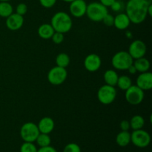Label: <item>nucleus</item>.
<instances>
[{"instance_id":"nucleus-1","label":"nucleus","mask_w":152,"mask_h":152,"mask_svg":"<svg viewBox=\"0 0 152 152\" xmlns=\"http://www.w3.org/2000/svg\"><path fill=\"white\" fill-rule=\"evenodd\" d=\"M151 0H129L126 4V13L131 23L140 24L148 16V7Z\"/></svg>"},{"instance_id":"nucleus-2","label":"nucleus","mask_w":152,"mask_h":152,"mask_svg":"<svg viewBox=\"0 0 152 152\" xmlns=\"http://www.w3.org/2000/svg\"><path fill=\"white\" fill-rule=\"evenodd\" d=\"M50 25L56 32L65 34L71 29L73 22L69 14L65 12L59 11L52 16Z\"/></svg>"},{"instance_id":"nucleus-3","label":"nucleus","mask_w":152,"mask_h":152,"mask_svg":"<svg viewBox=\"0 0 152 152\" xmlns=\"http://www.w3.org/2000/svg\"><path fill=\"white\" fill-rule=\"evenodd\" d=\"M108 13V8L100 2L94 1L87 4L86 14L94 22H101Z\"/></svg>"},{"instance_id":"nucleus-4","label":"nucleus","mask_w":152,"mask_h":152,"mask_svg":"<svg viewBox=\"0 0 152 152\" xmlns=\"http://www.w3.org/2000/svg\"><path fill=\"white\" fill-rule=\"evenodd\" d=\"M134 59L128 51L121 50L113 56L111 59V64L115 69L120 71H125L133 64Z\"/></svg>"},{"instance_id":"nucleus-5","label":"nucleus","mask_w":152,"mask_h":152,"mask_svg":"<svg viewBox=\"0 0 152 152\" xmlns=\"http://www.w3.org/2000/svg\"><path fill=\"white\" fill-rule=\"evenodd\" d=\"M39 133L37 125L31 122L22 125L20 129V136L24 142H35Z\"/></svg>"},{"instance_id":"nucleus-6","label":"nucleus","mask_w":152,"mask_h":152,"mask_svg":"<svg viewBox=\"0 0 152 152\" xmlns=\"http://www.w3.org/2000/svg\"><path fill=\"white\" fill-rule=\"evenodd\" d=\"M117 97V90L114 86L104 85L101 86L97 92L98 100L103 105L111 104Z\"/></svg>"},{"instance_id":"nucleus-7","label":"nucleus","mask_w":152,"mask_h":152,"mask_svg":"<svg viewBox=\"0 0 152 152\" xmlns=\"http://www.w3.org/2000/svg\"><path fill=\"white\" fill-rule=\"evenodd\" d=\"M68 77V72L65 68L59 66H55L52 68L48 74V80L53 86L62 85L66 80Z\"/></svg>"},{"instance_id":"nucleus-8","label":"nucleus","mask_w":152,"mask_h":152,"mask_svg":"<svg viewBox=\"0 0 152 152\" xmlns=\"http://www.w3.org/2000/svg\"><path fill=\"white\" fill-rule=\"evenodd\" d=\"M131 142L138 148H145L151 142V136L145 130H135L131 134Z\"/></svg>"},{"instance_id":"nucleus-9","label":"nucleus","mask_w":152,"mask_h":152,"mask_svg":"<svg viewBox=\"0 0 152 152\" xmlns=\"http://www.w3.org/2000/svg\"><path fill=\"white\" fill-rule=\"evenodd\" d=\"M144 91L137 86H132L126 91V101L132 105H137L140 104L144 99Z\"/></svg>"},{"instance_id":"nucleus-10","label":"nucleus","mask_w":152,"mask_h":152,"mask_svg":"<svg viewBox=\"0 0 152 152\" xmlns=\"http://www.w3.org/2000/svg\"><path fill=\"white\" fill-rule=\"evenodd\" d=\"M147 51L146 45L142 40L136 39L134 40L130 44L129 48V53L133 59H139L143 57Z\"/></svg>"},{"instance_id":"nucleus-11","label":"nucleus","mask_w":152,"mask_h":152,"mask_svg":"<svg viewBox=\"0 0 152 152\" xmlns=\"http://www.w3.org/2000/svg\"><path fill=\"white\" fill-rule=\"evenodd\" d=\"M86 9H87V4L85 0H74L70 2V13L74 17H83L86 15Z\"/></svg>"},{"instance_id":"nucleus-12","label":"nucleus","mask_w":152,"mask_h":152,"mask_svg":"<svg viewBox=\"0 0 152 152\" xmlns=\"http://www.w3.org/2000/svg\"><path fill=\"white\" fill-rule=\"evenodd\" d=\"M102 60L99 55L96 53H91L88 55L84 60V66L89 72H95L100 68Z\"/></svg>"},{"instance_id":"nucleus-13","label":"nucleus","mask_w":152,"mask_h":152,"mask_svg":"<svg viewBox=\"0 0 152 152\" xmlns=\"http://www.w3.org/2000/svg\"><path fill=\"white\" fill-rule=\"evenodd\" d=\"M24 24L23 16L18 13H12L11 15L6 18V26L10 31H18Z\"/></svg>"},{"instance_id":"nucleus-14","label":"nucleus","mask_w":152,"mask_h":152,"mask_svg":"<svg viewBox=\"0 0 152 152\" xmlns=\"http://www.w3.org/2000/svg\"><path fill=\"white\" fill-rule=\"evenodd\" d=\"M137 86L142 91H149L152 88V74L149 71L140 73L137 78Z\"/></svg>"},{"instance_id":"nucleus-15","label":"nucleus","mask_w":152,"mask_h":152,"mask_svg":"<svg viewBox=\"0 0 152 152\" xmlns=\"http://www.w3.org/2000/svg\"><path fill=\"white\" fill-rule=\"evenodd\" d=\"M37 126L40 133L49 134L54 129L55 123L53 119L49 117H45L39 120Z\"/></svg>"},{"instance_id":"nucleus-16","label":"nucleus","mask_w":152,"mask_h":152,"mask_svg":"<svg viewBox=\"0 0 152 152\" xmlns=\"http://www.w3.org/2000/svg\"><path fill=\"white\" fill-rule=\"evenodd\" d=\"M131 21L126 13L117 14L114 17V25L118 30H126L129 27Z\"/></svg>"},{"instance_id":"nucleus-17","label":"nucleus","mask_w":152,"mask_h":152,"mask_svg":"<svg viewBox=\"0 0 152 152\" xmlns=\"http://www.w3.org/2000/svg\"><path fill=\"white\" fill-rule=\"evenodd\" d=\"M55 31L50 24H42L38 28V35L44 39H51L52 36L54 34Z\"/></svg>"},{"instance_id":"nucleus-18","label":"nucleus","mask_w":152,"mask_h":152,"mask_svg":"<svg viewBox=\"0 0 152 152\" xmlns=\"http://www.w3.org/2000/svg\"><path fill=\"white\" fill-rule=\"evenodd\" d=\"M133 65L136 68L137 71L140 73H144L148 71L150 69V62L146 58L141 57L134 60Z\"/></svg>"},{"instance_id":"nucleus-19","label":"nucleus","mask_w":152,"mask_h":152,"mask_svg":"<svg viewBox=\"0 0 152 152\" xmlns=\"http://www.w3.org/2000/svg\"><path fill=\"white\" fill-rule=\"evenodd\" d=\"M117 144L120 147H126L131 142V134L129 131H121L116 137Z\"/></svg>"},{"instance_id":"nucleus-20","label":"nucleus","mask_w":152,"mask_h":152,"mask_svg":"<svg viewBox=\"0 0 152 152\" xmlns=\"http://www.w3.org/2000/svg\"><path fill=\"white\" fill-rule=\"evenodd\" d=\"M118 77V74L114 70H107L104 74V80L106 85L108 86L115 87V86H117Z\"/></svg>"},{"instance_id":"nucleus-21","label":"nucleus","mask_w":152,"mask_h":152,"mask_svg":"<svg viewBox=\"0 0 152 152\" xmlns=\"http://www.w3.org/2000/svg\"><path fill=\"white\" fill-rule=\"evenodd\" d=\"M130 123V129H133L134 131L142 129L145 124V120L143 117L140 115H135L132 117L131 120L129 121Z\"/></svg>"},{"instance_id":"nucleus-22","label":"nucleus","mask_w":152,"mask_h":152,"mask_svg":"<svg viewBox=\"0 0 152 152\" xmlns=\"http://www.w3.org/2000/svg\"><path fill=\"white\" fill-rule=\"evenodd\" d=\"M13 6L8 1H0V16L2 18L8 17L13 13Z\"/></svg>"},{"instance_id":"nucleus-23","label":"nucleus","mask_w":152,"mask_h":152,"mask_svg":"<svg viewBox=\"0 0 152 152\" xmlns=\"http://www.w3.org/2000/svg\"><path fill=\"white\" fill-rule=\"evenodd\" d=\"M117 86H118L119 88L126 91L129 88H130L132 86V81L130 77H128V76H120L118 77Z\"/></svg>"},{"instance_id":"nucleus-24","label":"nucleus","mask_w":152,"mask_h":152,"mask_svg":"<svg viewBox=\"0 0 152 152\" xmlns=\"http://www.w3.org/2000/svg\"><path fill=\"white\" fill-rule=\"evenodd\" d=\"M56 64L57 66L66 68L70 64V57L67 53H60L56 57Z\"/></svg>"},{"instance_id":"nucleus-25","label":"nucleus","mask_w":152,"mask_h":152,"mask_svg":"<svg viewBox=\"0 0 152 152\" xmlns=\"http://www.w3.org/2000/svg\"><path fill=\"white\" fill-rule=\"evenodd\" d=\"M35 142H37V145L41 148V147H45L50 145L51 139H50V136L48 134L39 133Z\"/></svg>"},{"instance_id":"nucleus-26","label":"nucleus","mask_w":152,"mask_h":152,"mask_svg":"<svg viewBox=\"0 0 152 152\" xmlns=\"http://www.w3.org/2000/svg\"><path fill=\"white\" fill-rule=\"evenodd\" d=\"M37 151L38 149L34 142H24L20 147V152H37Z\"/></svg>"},{"instance_id":"nucleus-27","label":"nucleus","mask_w":152,"mask_h":152,"mask_svg":"<svg viewBox=\"0 0 152 152\" xmlns=\"http://www.w3.org/2000/svg\"><path fill=\"white\" fill-rule=\"evenodd\" d=\"M63 152H81V148L80 145L77 143L71 142L68 143L65 146L63 149Z\"/></svg>"},{"instance_id":"nucleus-28","label":"nucleus","mask_w":152,"mask_h":152,"mask_svg":"<svg viewBox=\"0 0 152 152\" xmlns=\"http://www.w3.org/2000/svg\"><path fill=\"white\" fill-rule=\"evenodd\" d=\"M51 39L55 44H61L64 40V34H62V33L59 32H56V31H55L54 34L52 36Z\"/></svg>"},{"instance_id":"nucleus-29","label":"nucleus","mask_w":152,"mask_h":152,"mask_svg":"<svg viewBox=\"0 0 152 152\" xmlns=\"http://www.w3.org/2000/svg\"><path fill=\"white\" fill-rule=\"evenodd\" d=\"M16 13L21 15V16H24L28 12V6L25 4V3H19L16 7Z\"/></svg>"},{"instance_id":"nucleus-30","label":"nucleus","mask_w":152,"mask_h":152,"mask_svg":"<svg viewBox=\"0 0 152 152\" xmlns=\"http://www.w3.org/2000/svg\"><path fill=\"white\" fill-rule=\"evenodd\" d=\"M114 16L108 13L105 15V17L103 18V19H102V21L103 22V23L105 24V25H107V26H113V25H114Z\"/></svg>"},{"instance_id":"nucleus-31","label":"nucleus","mask_w":152,"mask_h":152,"mask_svg":"<svg viewBox=\"0 0 152 152\" xmlns=\"http://www.w3.org/2000/svg\"><path fill=\"white\" fill-rule=\"evenodd\" d=\"M57 0H39V3L42 7L45 8H50L53 7Z\"/></svg>"},{"instance_id":"nucleus-32","label":"nucleus","mask_w":152,"mask_h":152,"mask_svg":"<svg viewBox=\"0 0 152 152\" xmlns=\"http://www.w3.org/2000/svg\"><path fill=\"white\" fill-rule=\"evenodd\" d=\"M123 3L121 1L119 0H116L111 6V8L112 9L113 11L114 12H119L123 9Z\"/></svg>"},{"instance_id":"nucleus-33","label":"nucleus","mask_w":152,"mask_h":152,"mask_svg":"<svg viewBox=\"0 0 152 152\" xmlns=\"http://www.w3.org/2000/svg\"><path fill=\"white\" fill-rule=\"evenodd\" d=\"M120 127L121 131H129L130 129V123L129 121L128 120H123V121L120 122Z\"/></svg>"},{"instance_id":"nucleus-34","label":"nucleus","mask_w":152,"mask_h":152,"mask_svg":"<svg viewBox=\"0 0 152 152\" xmlns=\"http://www.w3.org/2000/svg\"><path fill=\"white\" fill-rule=\"evenodd\" d=\"M37 152H57V151L55 148L50 146V145H48V146L41 147L39 149H38Z\"/></svg>"},{"instance_id":"nucleus-35","label":"nucleus","mask_w":152,"mask_h":152,"mask_svg":"<svg viewBox=\"0 0 152 152\" xmlns=\"http://www.w3.org/2000/svg\"><path fill=\"white\" fill-rule=\"evenodd\" d=\"M116 0H99V2L102 4H103L104 6H105L106 7H111V4L115 1Z\"/></svg>"},{"instance_id":"nucleus-36","label":"nucleus","mask_w":152,"mask_h":152,"mask_svg":"<svg viewBox=\"0 0 152 152\" xmlns=\"http://www.w3.org/2000/svg\"><path fill=\"white\" fill-rule=\"evenodd\" d=\"M127 70H128V71H129V73L130 74H135L137 72V71L136 68H135L134 65L133 64H132L131 66H129V68H128Z\"/></svg>"},{"instance_id":"nucleus-37","label":"nucleus","mask_w":152,"mask_h":152,"mask_svg":"<svg viewBox=\"0 0 152 152\" xmlns=\"http://www.w3.org/2000/svg\"><path fill=\"white\" fill-rule=\"evenodd\" d=\"M148 16H152V4H150L148 7Z\"/></svg>"},{"instance_id":"nucleus-38","label":"nucleus","mask_w":152,"mask_h":152,"mask_svg":"<svg viewBox=\"0 0 152 152\" xmlns=\"http://www.w3.org/2000/svg\"><path fill=\"white\" fill-rule=\"evenodd\" d=\"M62 1H65V2H68V3H70V2H71V1H74V0H62Z\"/></svg>"},{"instance_id":"nucleus-39","label":"nucleus","mask_w":152,"mask_h":152,"mask_svg":"<svg viewBox=\"0 0 152 152\" xmlns=\"http://www.w3.org/2000/svg\"><path fill=\"white\" fill-rule=\"evenodd\" d=\"M10 0H0V1H9Z\"/></svg>"}]
</instances>
